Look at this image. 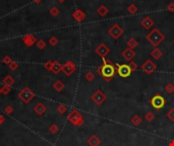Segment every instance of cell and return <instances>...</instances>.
Returning <instances> with one entry per match:
<instances>
[{
    "mask_svg": "<svg viewBox=\"0 0 174 146\" xmlns=\"http://www.w3.org/2000/svg\"><path fill=\"white\" fill-rule=\"evenodd\" d=\"M97 72L98 74L105 79V81L110 82L114 78V76L117 74V68L112 61L103 58V63L101 66L97 68Z\"/></svg>",
    "mask_w": 174,
    "mask_h": 146,
    "instance_id": "cell-1",
    "label": "cell"
},
{
    "mask_svg": "<svg viewBox=\"0 0 174 146\" xmlns=\"http://www.w3.org/2000/svg\"><path fill=\"white\" fill-rule=\"evenodd\" d=\"M146 39L152 46H154L155 48H158L159 45L162 44L163 41L165 40V36L163 35L158 28H154V30H152L151 32L147 35Z\"/></svg>",
    "mask_w": 174,
    "mask_h": 146,
    "instance_id": "cell-2",
    "label": "cell"
},
{
    "mask_svg": "<svg viewBox=\"0 0 174 146\" xmlns=\"http://www.w3.org/2000/svg\"><path fill=\"white\" fill-rule=\"evenodd\" d=\"M67 119L72 125L77 126V127H79V126L84 124V118H83L81 114L77 110H72L69 113V115H68Z\"/></svg>",
    "mask_w": 174,
    "mask_h": 146,
    "instance_id": "cell-3",
    "label": "cell"
},
{
    "mask_svg": "<svg viewBox=\"0 0 174 146\" xmlns=\"http://www.w3.org/2000/svg\"><path fill=\"white\" fill-rule=\"evenodd\" d=\"M166 102H166V100L163 97V95L159 94V93L155 94L151 100H150V104H151V106L156 111H160L161 109H163L164 106L166 104Z\"/></svg>",
    "mask_w": 174,
    "mask_h": 146,
    "instance_id": "cell-4",
    "label": "cell"
},
{
    "mask_svg": "<svg viewBox=\"0 0 174 146\" xmlns=\"http://www.w3.org/2000/svg\"><path fill=\"white\" fill-rule=\"evenodd\" d=\"M91 98H92V100H93L97 106H101V104L107 100V96L101 89H98V91H96L95 92L92 94Z\"/></svg>",
    "mask_w": 174,
    "mask_h": 146,
    "instance_id": "cell-5",
    "label": "cell"
},
{
    "mask_svg": "<svg viewBox=\"0 0 174 146\" xmlns=\"http://www.w3.org/2000/svg\"><path fill=\"white\" fill-rule=\"evenodd\" d=\"M34 96H35V94H34V92H33L29 87L23 88L19 93V97L23 102H26V104L30 102L31 100H33V97Z\"/></svg>",
    "mask_w": 174,
    "mask_h": 146,
    "instance_id": "cell-6",
    "label": "cell"
},
{
    "mask_svg": "<svg viewBox=\"0 0 174 146\" xmlns=\"http://www.w3.org/2000/svg\"><path fill=\"white\" fill-rule=\"evenodd\" d=\"M117 74L122 78H126L131 74V70H130L128 64H117Z\"/></svg>",
    "mask_w": 174,
    "mask_h": 146,
    "instance_id": "cell-7",
    "label": "cell"
},
{
    "mask_svg": "<svg viewBox=\"0 0 174 146\" xmlns=\"http://www.w3.org/2000/svg\"><path fill=\"white\" fill-rule=\"evenodd\" d=\"M156 69H157V65H156L152 60H150V59L146 60L144 64L142 65V70L148 75L152 74Z\"/></svg>",
    "mask_w": 174,
    "mask_h": 146,
    "instance_id": "cell-8",
    "label": "cell"
},
{
    "mask_svg": "<svg viewBox=\"0 0 174 146\" xmlns=\"http://www.w3.org/2000/svg\"><path fill=\"white\" fill-rule=\"evenodd\" d=\"M108 34H109L114 40H117L123 35V30L118 24H113V26L108 30Z\"/></svg>",
    "mask_w": 174,
    "mask_h": 146,
    "instance_id": "cell-9",
    "label": "cell"
},
{
    "mask_svg": "<svg viewBox=\"0 0 174 146\" xmlns=\"http://www.w3.org/2000/svg\"><path fill=\"white\" fill-rule=\"evenodd\" d=\"M77 69V66L71 61H67L64 65H62V72L66 76H70Z\"/></svg>",
    "mask_w": 174,
    "mask_h": 146,
    "instance_id": "cell-10",
    "label": "cell"
},
{
    "mask_svg": "<svg viewBox=\"0 0 174 146\" xmlns=\"http://www.w3.org/2000/svg\"><path fill=\"white\" fill-rule=\"evenodd\" d=\"M95 52L99 57H101V58L103 59L110 53V49L108 48L104 43H101V44L95 49Z\"/></svg>",
    "mask_w": 174,
    "mask_h": 146,
    "instance_id": "cell-11",
    "label": "cell"
},
{
    "mask_svg": "<svg viewBox=\"0 0 174 146\" xmlns=\"http://www.w3.org/2000/svg\"><path fill=\"white\" fill-rule=\"evenodd\" d=\"M121 56H122V58L124 60L128 61H132V59L135 57V52L132 50V49H129V48H126L125 50H123L122 53H121Z\"/></svg>",
    "mask_w": 174,
    "mask_h": 146,
    "instance_id": "cell-12",
    "label": "cell"
},
{
    "mask_svg": "<svg viewBox=\"0 0 174 146\" xmlns=\"http://www.w3.org/2000/svg\"><path fill=\"white\" fill-rule=\"evenodd\" d=\"M72 17L77 21H79V22H81L87 17V15L81 9H75L72 12Z\"/></svg>",
    "mask_w": 174,
    "mask_h": 146,
    "instance_id": "cell-13",
    "label": "cell"
},
{
    "mask_svg": "<svg viewBox=\"0 0 174 146\" xmlns=\"http://www.w3.org/2000/svg\"><path fill=\"white\" fill-rule=\"evenodd\" d=\"M141 24L145 30H150L151 28H153L154 26V20L150 17V16H146L142 19L141 21Z\"/></svg>",
    "mask_w": 174,
    "mask_h": 146,
    "instance_id": "cell-14",
    "label": "cell"
},
{
    "mask_svg": "<svg viewBox=\"0 0 174 146\" xmlns=\"http://www.w3.org/2000/svg\"><path fill=\"white\" fill-rule=\"evenodd\" d=\"M23 43H25V45H26V46H28V47L33 46L35 43H37V39L35 38V36H33V35L23 36Z\"/></svg>",
    "mask_w": 174,
    "mask_h": 146,
    "instance_id": "cell-15",
    "label": "cell"
},
{
    "mask_svg": "<svg viewBox=\"0 0 174 146\" xmlns=\"http://www.w3.org/2000/svg\"><path fill=\"white\" fill-rule=\"evenodd\" d=\"M88 144L90 146H99L101 144V139L97 135H92L88 139Z\"/></svg>",
    "mask_w": 174,
    "mask_h": 146,
    "instance_id": "cell-16",
    "label": "cell"
},
{
    "mask_svg": "<svg viewBox=\"0 0 174 146\" xmlns=\"http://www.w3.org/2000/svg\"><path fill=\"white\" fill-rule=\"evenodd\" d=\"M51 71L53 72L54 74H58V73H59L60 71H62V65L58 62V61H54Z\"/></svg>",
    "mask_w": 174,
    "mask_h": 146,
    "instance_id": "cell-17",
    "label": "cell"
},
{
    "mask_svg": "<svg viewBox=\"0 0 174 146\" xmlns=\"http://www.w3.org/2000/svg\"><path fill=\"white\" fill-rule=\"evenodd\" d=\"M151 56L153 57L155 60H159V59L161 58L163 56V52L161 51L160 49H158V48H155L153 50V51L151 52Z\"/></svg>",
    "mask_w": 174,
    "mask_h": 146,
    "instance_id": "cell-18",
    "label": "cell"
},
{
    "mask_svg": "<svg viewBox=\"0 0 174 146\" xmlns=\"http://www.w3.org/2000/svg\"><path fill=\"white\" fill-rule=\"evenodd\" d=\"M142 122H143V119L141 118L139 115H135V116L130 119V123H131L133 126H135V127H137V126L141 125Z\"/></svg>",
    "mask_w": 174,
    "mask_h": 146,
    "instance_id": "cell-19",
    "label": "cell"
},
{
    "mask_svg": "<svg viewBox=\"0 0 174 146\" xmlns=\"http://www.w3.org/2000/svg\"><path fill=\"white\" fill-rule=\"evenodd\" d=\"M108 12H109V9L107 8L106 5H101V6H99L97 8V13L99 14L100 16H102V17L106 15Z\"/></svg>",
    "mask_w": 174,
    "mask_h": 146,
    "instance_id": "cell-20",
    "label": "cell"
},
{
    "mask_svg": "<svg viewBox=\"0 0 174 146\" xmlns=\"http://www.w3.org/2000/svg\"><path fill=\"white\" fill-rule=\"evenodd\" d=\"M53 87H54V89H55L56 91H61L62 89H64L65 85H64V83H63L62 81L57 80L55 83L53 84Z\"/></svg>",
    "mask_w": 174,
    "mask_h": 146,
    "instance_id": "cell-21",
    "label": "cell"
},
{
    "mask_svg": "<svg viewBox=\"0 0 174 146\" xmlns=\"http://www.w3.org/2000/svg\"><path fill=\"white\" fill-rule=\"evenodd\" d=\"M137 46H139V42H137L135 39H129L127 41V48L133 50V49H135Z\"/></svg>",
    "mask_w": 174,
    "mask_h": 146,
    "instance_id": "cell-22",
    "label": "cell"
},
{
    "mask_svg": "<svg viewBox=\"0 0 174 146\" xmlns=\"http://www.w3.org/2000/svg\"><path fill=\"white\" fill-rule=\"evenodd\" d=\"M3 83H4V85L11 86L12 84L14 83V79L12 78V76H10V75H7V76L3 79Z\"/></svg>",
    "mask_w": 174,
    "mask_h": 146,
    "instance_id": "cell-23",
    "label": "cell"
},
{
    "mask_svg": "<svg viewBox=\"0 0 174 146\" xmlns=\"http://www.w3.org/2000/svg\"><path fill=\"white\" fill-rule=\"evenodd\" d=\"M45 111H46V108L44 107V104H38L35 107V112L37 114H39V115H42Z\"/></svg>",
    "mask_w": 174,
    "mask_h": 146,
    "instance_id": "cell-24",
    "label": "cell"
},
{
    "mask_svg": "<svg viewBox=\"0 0 174 146\" xmlns=\"http://www.w3.org/2000/svg\"><path fill=\"white\" fill-rule=\"evenodd\" d=\"M127 11H128V13H130V14H135L137 11H139V8H137V6L135 4H130V5H128V7H127Z\"/></svg>",
    "mask_w": 174,
    "mask_h": 146,
    "instance_id": "cell-25",
    "label": "cell"
},
{
    "mask_svg": "<svg viewBox=\"0 0 174 146\" xmlns=\"http://www.w3.org/2000/svg\"><path fill=\"white\" fill-rule=\"evenodd\" d=\"M145 119H146L147 122H153L155 120V114L152 113V112H148L145 115Z\"/></svg>",
    "mask_w": 174,
    "mask_h": 146,
    "instance_id": "cell-26",
    "label": "cell"
},
{
    "mask_svg": "<svg viewBox=\"0 0 174 146\" xmlns=\"http://www.w3.org/2000/svg\"><path fill=\"white\" fill-rule=\"evenodd\" d=\"M165 91H166V92L168 93H173L174 92V84L172 83V82H169V83H167L166 85H165Z\"/></svg>",
    "mask_w": 174,
    "mask_h": 146,
    "instance_id": "cell-27",
    "label": "cell"
},
{
    "mask_svg": "<svg viewBox=\"0 0 174 146\" xmlns=\"http://www.w3.org/2000/svg\"><path fill=\"white\" fill-rule=\"evenodd\" d=\"M59 12H60V10H59V8L58 7H56V6H53V7H51V9H50V11H49V13L51 14L52 16H57L58 14H59Z\"/></svg>",
    "mask_w": 174,
    "mask_h": 146,
    "instance_id": "cell-28",
    "label": "cell"
},
{
    "mask_svg": "<svg viewBox=\"0 0 174 146\" xmlns=\"http://www.w3.org/2000/svg\"><path fill=\"white\" fill-rule=\"evenodd\" d=\"M85 78H86V80H88V81H93L94 79H95V74H94L93 72L89 71V72H87L86 75H85Z\"/></svg>",
    "mask_w": 174,
    "mask_h": 146,
    "instance_id": "cell-29",
    "label": "cell"
},
{
    "mask_svg": "<svg viewBox=\"0 0 174 146\" xmlns=\"http://www.w3.org/2000/svg\"><path fill=\"white\" fill-rule=\"evenodd\" d=\"M166 116H167V118L169 119L171 122H174V108H172V109H170L169 111H168V113L166 114Z\"/></svg>",
    "mask_w": 174,
    "mask_h": 146,
    "instance_id": "cell-30",
    "label": "cell"
},
{
    "mask_svg": "<svg viewBox=\"0 0 174 146\" xmlns=\"http://www.w3.org/2000/svg\"><path fill=\"white\" fill-rule=\"evenodd\" d=\"M36 44H37L38 48L41 49V50H42V49H44L45 47H46V43H45L44 40H40V41H37V43H36Z\"/></svg>",
    "mask_w": 174,
    "mask_h": 146,
    "instance_id": "cell-31",
    "label": "cell"
},
{
    "mask_svg": "<svg viewBox=\"0 0 174 146\" xmlns=\"http://www.w3.org/2000/svg\"><path fill=\"white\" fill-rule=\"evenodd\" d=\"M128 66H129V68H130L131 71H135V70H137V68H139L137 64L135 62H133V61H130L129 64H128Z\"/></svg>",
    "mask_w": 174,
    "mask_h": 146,
    "instance_id": "cell-32",
    "label": "cell"
},
{
    "mask_svg": "<svg viewBox=\"0 0 174 146\" xmlns=\"http://www.w3.org/2000/svg\"><path fill=\"white\" fill-rule=\"evenodd\" d=\"M49 44L51 46H56L58 44V39L56 37H51L49 39Z\"/></svg>",
    "mask_w": 174,
    "mask_h": 146,
    "instance_id": "cell-33",
    "label": "cell"
},
{
    "mask_svg": "<svg viewBox=\"0 0 174 146\" xmlns=\"http://www.w3.org/2000/svg\"><path fill=\"white\" fill-rule=\"evenodd\" d=\"M52 66H53V62H52V61H48V62H46L44 64V67L46 68L48 71H51V70H52Z\"/></svg>",
    "mask_w": 174,
    "mask_h": 146,
    "instance_id": "cell-34",
    "label": "cell"
},
{
    "mask_svg": "<svg viewBox=\"0 0 174 146\" xmlns=\"http://www.w3.org/2000/svg\"><path fill=\"white\" fill-rule=\"evenodd\" d=\"M66 110H67V108L65 107L64 104H60V106L58 107L57 111L59 112V113H60V114H64L65 112H66Z\"/></svg>",
    "mask_w": 174,
    "mask_h": 146,
    "instance_id": "cell-35",
    "label": "cell"
},
{
    "mask_svg": "<svg viewBox=\"0 0 174 146\" xmlns=\"http://www.w3.org/2000/svg\"><path fill=\"white\" fill-rule=\"evenodd\" d=\"M1 92L4 93V94H7L8 92H10V86L4 85L2 88H1Z\"/></svg>",
    "mask_w": 174,
    "mask_h": 146,
    "instance_id": "cell-36",
    "label": "cell"
},
{
    "mask_svg": "<svg viewBox=\"0 0 174 146\" xmlns=\"http://www.w3.org/2000/svg\"><path fill=\"white\" fill-rule=\"evenodd\" d=\"M58 130H59V128L57 127V126L54 124V125H52L51 127H50V132L52 133V134H55V133L58 132Z\"/></svg>",
    "mask_w": 174,
    "mask_h": 146,
    "instance_id": "cell-37",
    "label": "cell"
},
{
    "mask_svg": "<svg viewBox=\"0 0 174 146\" xmlns=\"http://www.w3.org/2000/svg\"><path fill=\"white\" fill-rule=\"evenodd\" d=\"M3 63H4V64H7V65H9L10 63L12 62V60H11V58H10L9 56H5L4 58H3Z\"/></svg>",
    "mask_w": 174,
    "mask_h": 146,
    "instance_id": "cell-38",
    "label": "cell"
},
{
    "mask_svg": "<svg viewBox=\"0 0 174 146\" xmlns=\"http://www.w3.org/2000/svg\"><path fill=\"white\" fill-rule=\"evenodd\" d=\"M8 66H9V68L11 70H15V69H17V68H19V64H17L16 62H13V61H12V62L10 63Z\"/></svg>",
    "mask_w": 174,
    "mask_h": 146,
    "instance_id": "cell-39",
    "label": "cell"
},
{
    "mask_svg": "<svg viewBox=\"0 0 174 146\" xmlns=\"http://www.w3.org/2000/svg\"><path fill=\"white\" fill-rule=\"evenodd\" d=\"M167 10L170 12H174V2H170L167 5Z\"/></svg>",
    "mask_w": 174,
    "mask_h": 146,
    "instance_id": "cell-40",
    "label": "cell"
},
{
    "mask_svg": "<svg viewBox=\"0 0 174 146\" xmlns=\"http://www.w3.org/2000/svg\"><path fill=\"white\" fill-rule=\"evenodd\" d=\"M5 112H6L7 114H9V115H10V114L12 113V108L11 107H7L6 109H5Z\"/></svg>",
    "mask_w": 174,
    "mask_h": 146,
    "instance_id": "cell-41",
    "label": "cell"
},
{
    "mask_svg": "<svg viewBox=\"0 0 174 146\" xmlns=\"http://www.w3.org/2000/svg\"><path fill=\"white\" fill-rule=\"evenodd\" d=\"M3 121H4V118H3V117H2V116H0V124L2 123Z\"/></svg>",
    "mask_w": 174,
    "mask_h": 146,
    "instance_id": "cell-42",
    "label": "cell"
},
{
    "mask_svg": "<svg viewBox=\"0 0 174 146\" xmlns=\"http://www.w3.org/2000/svg\"><path fill=\"white\" fill-rule=\"evenodd\" d=\"M169 146H174V140H172L171 142H169Z\"/></svg>",
    "mask_w": 174,
    "mask_h": 146,
    "instance_id": "cell-43",
    "label": "cell"
},
{
    "mask_svg": "<svg viewBox=\"0 0 174 146\" xmlns=\"http://www.w3.org/2000/svg\"><path fill=\"white\" fill-rule=\"evenodd\" d=\"M33 1H34L35 3H40L41 1H42V0H33Z\"/></svg>",
    "mask_w": 174,
    "mask_h": 146,
    "instance_id": "cell-44",
    "label": "cell"
},
{
    "mask_svg": "<svg viewBox=\"0 0 174 146\" xmlns=\"http://www.w3.org/2000/svg\"><path fill=\"white\" fill-rule=\"evenodd\" d=\"M57 1H58V2H59V3H64L65 0H57Z\"/></svg>",
    "mask_w": 174,
    "mask_h": 146,
    "instance_id": "cell-45",
    "label": "cell"
},
{
    "mask_svg": "<svg viewBox=\"0 0 174 146\" xmlns=\"http://www.w3.org/2000/svg\"><path fill=\"white\" fill-rule=\"evenodd\" d=\"M0 93H1V88H0Z\"/></svg>",
    "mask_w": 174,
    "mask_h": 146,
    "instance_id": "cell-46",
    "label": "cell"
},
{
    "mask_svg": "<svg viewBox=\"0 0 174 146\" xmlns=\"http://www.w3.org/2000/svg\"><path fill=\"white\" fill-rule=\"evenodd\" d=\"M173 44H174V39H173Z\"/></svg>",
    "mask_w": 174,
    "mask_h": 146,
    "instance_id": "cell-47",
    "label": "cell"
}]
</instances>
